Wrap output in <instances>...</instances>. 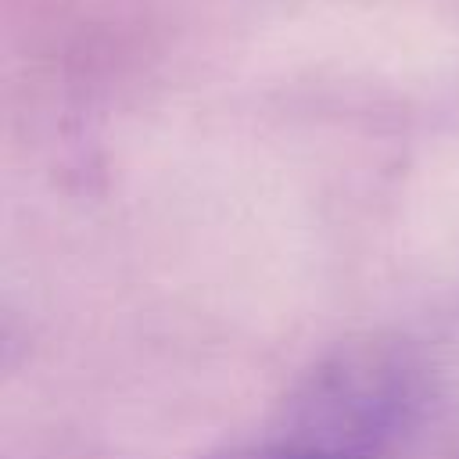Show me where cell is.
I'll return each mask as SVG.
<instances>
[{
  "label": "cell",
  "instance_id": "cell-1",
  "mask_svg": "<svg viewBox=\"0 0 459 459\" xmlns=\"http://www.w3.org/2000/svg\"><path fill=\"white\" fill-rule=\"evenodd\" d=\"M230 459H362V455H355V452H348V448H341V445H333V441L301 427V430H290L280 441L244 448Z\"/></svg>",
  "mask_w": 459,
  "mask_h": 459
}]
</instances>
